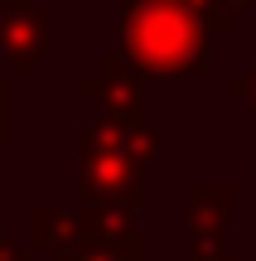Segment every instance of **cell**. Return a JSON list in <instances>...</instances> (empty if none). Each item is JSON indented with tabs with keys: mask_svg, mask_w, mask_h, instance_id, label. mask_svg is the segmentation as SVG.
<instances>
[{
	"mask_svg": "<svg viewBox=\"0 0 256 261\" xmlns=\"http://www.w3.org/2000/svg\"><path fill=\"white\" fill-rule=\"evenodd\" d=\"M0 261H29V252H19L10 237H0Z\"/></svg>",
	"mask_w": 256,
	"mask_h": 261,
	"instance_id": "5",
	"label": "cell"
},
{
	"mask_svg": "<svg viewBox=\"0 0 256 261\" xmlns=\"http://www.w3.org/2000/svg\"><path fill=\"white\" fill-rule=\"evenodd\" d=\"M77 194L87 208L102 213H126L140 208V160L126 145V121H97L82 136V179Z\"/></svg>",
	"mask_w": 256,
	"mask_h": 261,
	"instance_id": "1",
	"label": "cell"
},
{
	"mask_svg": "<svg viewBox=\"0 0 256 261\" xmlns=\"http://www.w3.org/2000/svg\"><path fill=\"white\" fill-rule=\"evenodd\" d=\"M82 218L73 213V208H39L34 213V247L39 252H63V247H73V242H82Z\"/></svg>",
	"mask_w": 256,
	"mask_h": 261,
	"instance_id": "2",
	"label": "cell"
},
{
	"mask_svg": "<svg viewBox=\"0 0 256 261\" xmlns=\"http://www.w3.org/2000/svg\"><path fill=\"white\" fill-rule=\"evenodd\" d=\"M0 140H10V87L0 83Z\"/></svg>",
	"mask_w": 256,
	"mask_h": 261,
	"instance_id": "4",
	"label": "cell"
},
{
	"mask_svg": "<svg viewBox=\"0 0 256 261\" xmlns=\"http://www.w3.org/2000/svg\"><path fill=\"white\" fill-rule=\"evenodd\" d=\"M5 48H10V58H15L19 73H24V68H34V58L44 54V19H39L24 0H19L15 19H10V29H5Z\"/></svg>",
	"mask_w": 256,
	"mask_h": 261,
	"instance_id": "3",
	"label": "cell"
}]
</instances>
